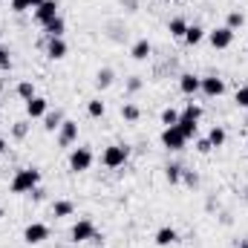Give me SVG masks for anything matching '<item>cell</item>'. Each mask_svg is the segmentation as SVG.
I'll return each mask as SVG.
<instances>
[{"instance_id": "obj_36", "label": "cell", "mask_w": 248, "mask_h": 248, "mask_svg": "<svg viewBox=\"0 0 248 248\" xmlns=\"http://www.w3.org/2000/svg\"><path fill=\"white\" fill-rule=\"evenodd\" d=\"M141 84H144V81H141L139 75H133V78H127V93H139V90H141Z\"/></svg>"}, {"instance_id": "obj_21", "label": "cell", "mask_w": 248, "mask_h": 248, "mask_svg": "<svg viewBox=\"0 0 248 248\" xmlns=\"http://www.w3.org/2000/svg\"><path fill=\"white\" fill-rule=\"evenodd\" d=\"M168 32H170V38H185V32H187V20L185 17H173L170 23H168Z\"/></svg>"}, {"instance_id": "obj_19", "label": "cell", "mask_w": 248, "mask_h": 248, "mask_svg": "<svg viewBox=\"0 0 248 248\" xmlns=\"http://www.w3.org/2000/svg\"><path fill=\"white\" fill-rule=\"evenodd\" d=\"M63 29H66V23H63V17L58 15L55 20H49V23L44 26V32H46V41H49V38H63Z\"/></svg>"}, {"instance_id": "obj_24", "label": "cell", "mask_w": 248, "mask_h": 248, "mask_svg": "<svg viewBox=\"0 0 248 248\" xmlns=\"http://www.w3.org/2000/svg\"><path fill=\"white\" fill-rule=\"evenodd\" d=\"M87 113H90L93 119H101V116L107 113V104H104L101 98H90V101H87Z\"/></svg>"}, {"instance_id": "obj_31", "label": "cell", "mask_w": 248, "mask_h": 248, "mask_svg": "<svg viewBox=\"0 0 248 248\" xmlns=\"http://www.w3.org/2000/svg\"><path fill=\"white\" fill-rule=\"evenodd\" d=\"M179 116H185V119H193V122H199V119H202V107L190 101V104H187V107L182 110V113H179Z\"/></svg>"}, {"instance_id": "obj_20", "label": "cell", "mask_w": 248, "mask_h": 248, "mask_svg": "<svg viewBox=\"0 0 248 248\" xmlns=\"http://www.w3.org/2000/svg\"><path fill=\"white\" fill-rule=\"evenodd\" d=\"M113 78H116V72H113L110 66H104V69L95 72V87H98V90H107V87H113Z\"/></svg>"}, {"instance_id": "obj_14", "label": "cell", "mask_w": 248, "mask_h": 248, "mask_svg": "<svg viewBox=\"0 0 248 248\" xmlns=\"http://www.w3.org/2000/svg\"><path fill=\"white\" fill-rule=\"evenodd\" d=\"M46 58H49V61L66 58V41H63V38H49V41H46Z\"/></svg>"}, {"instance_id": "obj_26", "label": "cell", "mask_w": 248, "mask_h": 248, "mask_svg": "<svg viewBox=\"0 0 248 248\" xmlns=\"http://www.w3.org/2000/svg\"><path fill=\"white\" fill-rule=\"evenodd\" d=\"M122 119H124V122H139V119H141V110H139L136 104L124 101V104H122Z\"/></svg>"}, {"instance_id": "obj_32", "label": "cell", "mask_w": 248, "mask_h": 248, "mask_svg": "<svg viewBox=\"0 0 248 248\" xmlns=\"http://www.w3.org/2000/svg\"><path fill=\"white\" fill-rule=\"evenodd\" d=\"M26 133H29V122H15V127H12L15 139H26Z\"/></svg>"}, {"instance_id": "obj_30", "label": "cell", "mask_w": 248, "mask_h": 248, "mask_svg": "<svg viewBox=\"0 0 248 248\" xmlns=\"http://www.w3.org/2000/svg\"><path fill=\"white\" fill-rule=\"evenodd\" d=\"M234 104H237L240 110H248V84H243V87L234 93Z\"/></svg>"}, {"instance_id": "obj_45", "label": "cell", "mask_w": 248, "mask_h": 248, "mask_svg": "<svg viewBox=\"0 0 248 248\" xmlns=\"http://www.w3.org/2000/svg\"><path fill=\"white\" fill-rule=\"evenodd\" d=\"M0 93H3V78H0Z\"/></svg>"}, {"instance_id": "obj_15", "label": "cell", "mask_w": 248, "mask_h": 248, "mask_svg": "<svg viewBox=\"0 0 248 248\" xmlns=\"http://www.w3.org/2000/svg\"><path fill=\"white\" fill-rule=\"evenodd\" d=\"M205 35H208V32H205L199 23H187V32H185V38H182V41H185L187 46H196V44H202V41H205Z\"/></svg>"}, {"instance_id": "obj_37", "label": "cell", "mask_w": 248, "mask_h": 248, "mask_svg": "<svg viewBox=\"0 0 248 248\" xmlns=\"http://www.w3.org/2000/svg\"><path fill=\"white\" fill-rule=\"evenodd\" d=\"M211 150H214V147H211L208 136H205V139H196V153H202V156H205V153H211Z\"/></svg>"}, {"instance_id": "obj_1", "label": "cell", "mask_w": 248, "mask_h": 248, "mask_svg": "<svg viewBox=\"0 0 248 248\" xmlns=\"http://www.w3.org/2000/svg\"><path fill=\"white\" fill-rule=\"evenodd\" d=\"M38 185H41V170H38V168H20V170L12 176L9 190H12V193H29V190H35Z\"/></svg>"}, {"instance_id": "obj_44", "label": "cell", "mask_w": 248, "mask_h": 248, "mask_svg": "<svg viewBox=\"0 0 248 248\" xmlns=\"http://www.w3.org/2000/svg\"><path fill=\"white\" fill-rule=\"evenodd\" d=\"M0 46H3V32H0Z\"/></svg>"}, {"instance_id": "obj_11", "label": "cell", "mask_w": 248, "mask_h": 248, "mask_svg": "<svg viewBox=\"0 0 248 248\" xmlns=\"http://www.w3.org/2000/svg\"><path fill=\"white\" fill-rule=\"evenodd\" d=\"M46 113H49V101L44 95H35V98L26 101V116L29 119H44Z\"/></svg>"}, {"instance_id": "obj_28", "label": "cell", "mask_w": 248, "mask_h": 248, "mask_svg": "<svg viewBox=\"0 0 248 248\" xmlns=\"http://www.w3.org/2000/svg\"><path fill=\"white\" fill-rule=\"evenodd\" d=\"M196 124H199V122H193V119H185V116H179V124H176V127L182 130V136H185V139H193V136H196Z\"/></svg>"}, {"instance_id": "obj_38", "label": "cell", "mask_w": 248, "mask_h": 248, "mask_svg": "<svg viewBox=\"0 0 248 248\" xmlns=\"http://www.w3.org/2000/svg\"><path fill=\"white\" fill-rule=\"evenodd\" d=\"M29 196H32V199H35V202H41V199H44V196H46V190H44V187L38 185V187H35V190H29Z\"/></svg>"}, {"instance_id": "obj_10", "label": "cell", "mask_w": 248, "mask_h": 248, "mask_svg": "<svg viewBox=\"0 0 248 248\" xmlns=\"http://www.w3.org/2000/svg\"><path fill=\"white\" fill-rule=\"evenodd\" d=\"M58 17V0H44L38 9H35V20L41 23V26H46L49 20H55Z\"/></svg>"}, {"instance_id": "obj_40", "label": "cell", "mask_w": 248, "mask_h": 248, "mask_svg": "<svg viewBox=\"0 0 248 248\" xmlns=\"http://www.w3.org/2000/svg\"><path fill=\"white\" fill-rule=\"evenodd\" d=\"M6 153V136H0V156Z\"/></svg>"}, {"instance_id": "obj_3", "label": "cell", "mask_w": 248, "mask_h": 248, "mask_svg": "<svg viewBox=\"0 0 248 248\" xmlns=\"http://www.w3.org/2000/svg\"><path fill=\"white\" fill-rule=\"evenodd\" d=\"M90 168H93V150L90 147H75L69 153V170L72 173H84Z\"/></svg>"}, {"instance_id": "obj_6", "label": "cell", "mask_w": 248, "mask_h": 248, "mask_svg": "<svg viewBox=\"0 0 248 248\" xmlns=\"http://www.w3.org/2000/svg\"><path fill=\"white\" fill-rule=\"evenodd\" d=\"M205 38L211 41V46H214V49H228V46L234 44V32H231L228 26H217V29H211Z\"/></svg>"}, {"instance_id": "obj_5", "label": "cell", "mask_w": 248, "mask_h": 248, "mask_svg": "<svg viewBox=\"0 0 248 248\" xmlns=\"http://www.w3.org/2000/svg\"><path fill=\"white\" fill-rule=\"evenodd\" d=\"M49 240V225H44V222H29L26 228H23V243L26 246H41V243H46Z\"/></svg>"}, {"instance_id": "obj_9", "label": "cell", "mask_w": 248, "mask_h": 248, "mask_svg": "<svg viewBox=\"0 0 248 248\" xmlns=\"http://www.w3.org/2000/svg\"><path fill=\"white\" fill-rule=\"evenodd\" d=\"M75 141H78V122L63 119L61 130H58V144H61V147H72Z\"/></svg>"}, {"instance_id": "obj_29", "label": "cell", "mask_w": 248, "mask_h": 248, "mask_svg": "<svg viewBox=\"0 0 248 248\" xmlns=\"http://www.w3.org/2000/svg\"><path fill=\"white\" fill-rule=\"evenodd\" d=\"M162 124H165V127H173V124H179V110H173V107H165V110H162Z\"/></svg>"}, {"instance_id": "obj_42", "label": "cell", "mask_w": 248, "mask_h": 248, "mask_svg": "<svg viewBox=\"0 0 248 248\" xmlns=\"http://www.w3.org/2000/svg\"><path fill=\"white\" fill-rule=\"evenodd\" d=\"M237 248H248V240H240V246Z\"/></svg>"}, {"instance_id": "obj_23", "label": "cell", "mask_w": 248, "mask_h": 248, "mask_svg": "<svg viewBox=\"0 0 248 248\" xmlns=\"http://www.w3.org/2000/svg\"><path fill=\"white\" fill-rule=\"evenodd\" d=\"M15 93H17V98H23V101H29V98H35V95H38L32 81H20V84L15 87Z\"/></svg>"}, {"instance_id": "obj_8", "label": "cell", "mask_w": 248, "mask_h": 248, "mask_svg": "<svg viewBox=\"0 0 248 248\" xmlns=\"http://www.w3.org/2000/svg\"><path fill=\"white\" fill-rule=\"evenodd\" d=\"M199 93H202V95H208V98H219V95L225 93V81H222L219 75H205V78H202Z\"/></svg>"}, {"instance_id": "obj_2", "label": "cell", "mask_w": 248, "mask_h": 248, "mask_svg": "<svg viewBox=\"0 0 248 248\" xmlns=\"http://www.w3.org/2000/svg\"><path fill=\"white\" fill-rule=\"evenodd\" d=\"M130 159V147L127 144H110L104 153H101V165L116 170V168H124V162Z\"/></svg>"}, {"instance_id": "obj_16", "label": "cell", "mask_w": 248, "mask_h": 248, "mask_svg": "<svg viewBox=\"0 0 248 248\" xmlns=\"http://www.w3.org/2000/svg\"><path fill=\"white\" fill-rule=\"evenodd\" d=\"M150 52H153L150 41H144V38H141V41H136V44H133L130 58H133V61H147V58H150Z\"/></svg>"}, {"instance_id": "obj_22", "label": "cell", "mask_w": 248, "mask_h": 248, "mask_svg": "<svg viewBox=\"0 0 248 248\" xmlns=\"http://www.w3.org/2000/svg\"><path fill=\"white\" fill-rule=\"evenodd\" d=\"M225 139H228V133H225V127H211V133H208V141H211V147L217 150V147H222L225 144Z\"/></svg>"}, {"instance_id": "obj_13", "label": "cell", "mask_w": 248, "mask_h": 248, "mask_svg": "<svg viewBox=\"0 0 248 248\" xmlns=\"http://www.w3.org/2000/svg\"><path fill=\"white\" fill-rule=\"evenodd\" d=\"M153 243H156L159 248L173 246V243H179V231H176V228H170V225H165V228H159V231H156Z\"/></svg>"}, {"instance_id": "obj_18", "label": "cell", "mask_w": 248, "mask_h": 248, "mask_svg": "<svg viewBox=\"0 0 248 248\" xmlns=\"http://www.w3.org/2000/svg\"><path fill=\"white\" fill-rule=\"evenodd\" d=\"M61 124H63V113H61V110H55V113L49 110V113L44 116V130H46V133H58V130H61Z\"/></svg>"}, {"instance_id": "obj_17", "label": "cell", "mask_w": 248, "mask_h": 248, "mask_svg": "<svg viewBox=\"0 0 248 248\" xmlns=\"http://www.w3.org/2000/svg\"><path fill=\"white\" fill-rule=\"evenodd\" d=\"M72 214H75V205H72L69 199H55V202H52V217H55V219L72 217Z\"/></svg>"}, {"instance_id": "obj_34", "label": "cell", "mask_w": 248, "mask_h": 248, "mask_svg": "<svg viewBox=\"0 0 248 248\" xmlns=\"http://www.w3.org/2000/svg\"><path fill=\"white\" fill-rule=\"evenodd\" d=\"M182 182L187 187H196L199 185V173H193V170H182Z\"/></svg>"}, {"instance_id": "obj_27", "label": "cell", "mask_w": 248, "mask_h": 248, "mask_svg": "<svg viewBox=\"0 0 248 248\" xmlns=\"http://www.w3.org/2000/svg\"><path fill=\"white\" fill-rule=\"evenodd\" d=\"M225 26H228L231 32L243 29V26H246V15H243V12H228V20H225Z\"/></svg>"}, {"instance_id": "obj_4", "label": "cell", "mask_w": 248, "mask_h": 248, "mask_svg": "<svg viewBox=\"0 0 248 248\" xmlns=\"http://www.w3.org/2000/svg\"><path fill=\"white\" fill-rule=\"evenodd\" d=\"M185 144H187V139L182 136V130H179L176 124L162 130V147H165V150H173V153H179V150H185Z\"/></svg>"}, {"instance_id": "obj_39", "label": "cell", "mask_w": 248, "mask_h": 248, "mask_svg": "<svg viewBox=\"0 0 248 248\" xmlns=\"http://www.w3.org/2000/svg\"><path fill=\"white\" fill-rule=\"evenodd\" d=\"M124 6H127V12H136L139 9V0H122Z\"/></svg>"}, {"instance_id": "obj_35", "label": "cell", "mask_w": 248, "mask_h": 248, "mask_svg": "<svg viewBox=\"0 0 248 248\" xmlns=\"http://www.w3.org/2000/svg\"><path fill=\"white\" fill-rule=\"evenodd\" d=\"M0 69H12V52L6 46H0Z\"/></svg>"}, {"instance_id": "obj_12", "label": "cell", "mask_w": 248, "mask_h": 248, "mask_svg": "<svg viewBox=\"0 0 248 248\" xmlns=\"http://www.w3.org/2000/svg\"><path fill=\"white\" fill-rule=\"evenodd\" d=\"M199 87H202V78H199V75H193V72H182V75H179V90H182L185 95H196Z\"/></svg>"}, {"instance_id": "obj_43", "label": "cell", "mask_w": 248, "mask_h": 248, "mask_svg": "<svg viewBox=\"0 0 248 248\" xmlns=\"http://www.w3.org/2000/svg\"><path fill=\"white\" fill-rule=\"evenodd\" d=\"M3 217H6V214H3V208H0V219H3Z\"/></svg>"}, {"instance_id": "obj_25", "label": "cell", "mask_w": 248, "mask_h": 248, "mask_svg": "<svg viewBox=\"0 0 248 248\" xmlns=\"http://www.w3.org/2000/svg\"><path fill=\"white\" fill-rule=\"evenodd\" d=\"M182 170H185V168L173 162V165H168V168H165V179H168L170 185H179V182H182Z\"/></svg>"}, {"instance_id": "obj_41", "label": "cell", "mask_w": 248, "mask_h": 248, "mask_svg": "<svg viewBox=\"0 0 248 248\" xmlns=\"http://www.w3.org/2000/svg\"><path fill=\"white\" fill-rule=\"evenodd\" d=\"M41 3H44V0H29V9H38Z\"/></svg>"}, {"instance_id": "obj_33", "label": "cell", "mask_w": 248, "mask_h": 248, "mask_svg": "<svg viewBox=\"0 0 248 248\" xmlns=\"http://www.w3.org/2000/svg\"><path fill=\"white\" fill-rule=\"evenodd\" d=\"M9 9H12L15 15H23V12L29 9V0H9Z\"/></svg>"}, {"instance_id": "obj_7", "label": "cell", "mask_w": 248, "mask_h": 248, "mask_svg": "<svg viewBox=\"0 0 248 248\" xmlns=\"http://www.w3.org/2000/svg\"><path fill=\"white\" fill-rule=\"evenodd\" d=\"M95 237V225L90 222V219H78L75 225H72V231H69V240L78 246V243H90Z\"/></svg>"}]
</instances>
